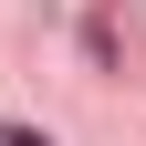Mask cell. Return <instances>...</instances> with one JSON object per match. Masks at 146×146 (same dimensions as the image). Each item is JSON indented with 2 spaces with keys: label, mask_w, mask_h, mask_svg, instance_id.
<instances>
[{
  "label": "cell",
  "mask_w": 146,
  "mask_h": 146,
  "mask_svg": "<svg viewBox=\"0 0 146 146\" xmlns=\"http://www.w3.org/2000/svg\"><path fill=\"white\" fill-rule=\"evenodd\" d=\"M0 146H52V136H42V125H0Z\"/></svg>",
  "instance_id": "6da1fadb"
}]
</instances>
